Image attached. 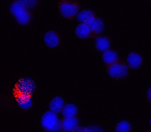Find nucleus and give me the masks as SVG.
Returning <instances> with one entry per match:
<instances>
[{"instance_id": "nucleus-3", "label": "nucleus", "mask_w": 151, "mask_h": 132, "mask_svg": "<svg viewBox=\"0 0 151 132\" xmlns=\"http://www.w3.org/2000/svg\"><path fill=\"white\" fill-rule=\"evenodd\" d=\"M82 23L88 24L90 26L95 38L101 35L103 31L104 25L103 20L92 10H88L83 14Z\"/></svg>"}, {"instance_id": "nucleus-17", "label": "nucleus", "mask_w": 151, "mask_h": 132, "mask_svg": "<svg viewBox=\"0 0 151 132\" xmlns=\"http://www.w3.org/2000/svg\"><path fill=\"white\" fill-rule=\"evenodd\" d=\"M149 130H150V131H151V118L149 123Z\"/></svg>"}, {"instance_id": "nucleus-9", "label": "nucleus", "mask_w": 151, "mask_h": 132, "mask_svg": "<svg viewBox=\"0 0 151 132\" xmlns=\"http://www.w3.org/2000/svg\"><path fill=\"white\" fill-rule=\"evenodd\" d=\"M75 34L78 38L79 39L95 38L90 26L84 23H81L76 27Z\"/></svg>"}, {"instance_id": "nucleus-10", "label": "nucleus", "mask_w": 151, "mask_h": 132, "mask_svg": "<svg viewBox=\"0 0 151 132\" xmlns=\"http://www.w3.org/2000/svg\"><path fill=\"white\" fill-rule=\"evenodd\" d=\"M102 59L106 66L113 64L121 60L116 50L110 49L103 51Z\"/></svg>"}, {"instance_id": "nucleus-1", "label": "nucleus", "mask_w": 151, "mask_h": 132, "mask_svg": "<svg viewBox=\"0 0 151 132\" xmlns=\"http://www.w3.org/2000/svg\"><path fill=\"white\" fill-rule=\"evenodd\" d=\"M30 9L25 7L15 0L11 3L9 11L13 17L19 25H28L32 22L33 16Z\"/></svg>"}, {"instance_id": "nucleus-13", "label": "nucleus", "mask_w": 151, "mask_h": 132, "mask_svg": "<svg viewBox=\"0 0 151 132\" xmlns=\"http://www.w3.org/2000/svg\"><path fill=\"white\" fill-rule=\"evenodd\" d=\"M77 112V107L75 105L69 104L64 105L61 113L63 117H73L76 116Z\"/></svg>"}, {"instance_id": "nucleus-18", "label": "nucleus", "mask_w": 151, "mask_h": 132, "mask_svg": "<svg viewBox=\"0 0 151 132\" xmlns=\"http://www.w3.org/2000/svg\"><path fill=\"white\" fill-rule=\"evenodd\" d=\"M150 1H151V0H150Z\"/></svg>"}, {"instance_id": "nucleus-8", "label": "nucleus", "mask_w": 151, "mask_h": 132, "mask_svg": "<svg viewBox=\"0 0 151 132\" xmlns=\"http://www.w3.org/2000/svg\"><path fill=\"white\" fill-rule=\"evenodd\" d=\"M127 61L129 68L133 70H137L142 67L143 59L139 53L132 51L130 52L128 54Z\"/></svg>"}, {"instance_id": "nucleus-15", "label": "nucleus", "mask_w": 151, "mask_h": 132, "mask_svg": "<svg viewBox=\"0 0 151 132\" xmlns=\"http://www.w3.org/2000/svg\"><path fill=\"white\" fill-rule=\"evenodd\" d=\"M19 3L29 9H35L38 5V0H17Z\"/></svg>"}, {"instance_id": "nucleus-11", "label": "nucleus", "mask_w": 151, "mask_h": 132, "mask_svg": "<svg viewBox=\"0 0 151 132\" xmlns=\"http://www.w3.org/2000/svg\"><path fill=\"white\" fill-rule=\"evenodd\" d=\"M65 105L64 99L60 96L55 97L52 99L49 104L50 111L56 114L62 112Z\"/></svg>"}, {"instance_id": "nucleus-4", "label": "nucleus", "mask_w": 151, "mask_h": 132, "mask_svg": "<svg viewBox=\"0 0 151 132\" xmlns=\"http://www.w3.org/2000/svg\"><path fill=\"white\" fill-rule=\"evenodd\" d=\"M106 67L107 73L112 79H124L129 76V66L125 61L121 60Z\"/></svg>"}, {"instance_id": "nucleus-16", "label": "nucleus", "mask_w": 151, "mask_h": 132, "mask_svg": "<svg viewBox=\"0 0 151 132\" xmlns=\"http://www.w3.org/2000/svg\"><path fill=\"white\" fill-rule=\"evenodd\" d=\"M146 97L147 102L149 104H151V87L147 90Z\"/></svg>"}, {"instance_id": "nucleus-12", "label": "nucleus", "mask_w": 151, "mask_h": 132, "mask_svg": "<svg viewBox=\"0 0 151 132\" xmlns=\"http://www.w3.org/2000/svg\"><path fill=\"white\" fill-rule=\"evenodd\" d=\"M95 45L99 51H104L109 49L110 41L106 36L100 35L96 38Z\"/></svg>"}, {"instance_id": "nucleus-7", "label": "nucleus", "mask_w": 151, "mask_h": 132, "mask_svg": "<svg viewBox=\"0 0 151 132\" xmlns=\"http://www.w3.org/2000/svg\"><path fill=\"white\" fill-rule=\"evenodd\" d=\"M60 123L61 131L63 132L76 131L79 125V120L76 116L63 117Z\"/></svg>"}, {"instance_id": "nucleus-2", "label": "nucleus", "mask_w": 151, "mask_h": 132, "mask_svg": "<svg viewBox=\"0 0 151 132\" xmlns=\"http://www.w3.org/2000/svg\"><path fill=\"white\" fill-rule=\"evenodd\" d=\"M80 6L79 0H59L58 4L61 16L68 20L73 19L77 17Z\"/></svg>"}, {"instance_id": "nucleus-5", "label": "nucleus", "mask_w": 151, "mask_h": 132, "mask_svg": "<svg viewBox=\"0 0 151 132\" xmlns=\"http://www.w3.org/2000/svg\"><path fill=\"white\" fill-rule=\"evenodd\" d=\"M41 124L45 129L50 131H61L60 123L57 115L50 111L45 112L42 116Z\"/></svg>"}, {"instance_id": "nucleus-6", "label": "nucleus", "mask_w": 151, "mask_h": 132, "mask_svg": "<svg viewBox=\"0 0 151 132\" xmlns=\"http://www.w3.org/2000/svg\"><path fill=\"white\" fill-rule=\"evenodd\" d=\"M43 40L47 47L55 49L58 48L61 45L62 38L58 32L55 30H50L45 33Z\"/></svg>"}, {"instance_id": "nucleus-14", "label": "nucleus", "mask_w": 151, "mask_h": 132, "mask_svg": "<svg viewBox=\"0 0 151 132\" xmlns=\"http://www.w3.org/2000/svg\"><path fill=\"white\" fill-rule=\"evenodd\" d=\"M115 130L118 132H130L132 131V128L129 122L123 120L117 124Z\"/></svg>"}]
</instances>
